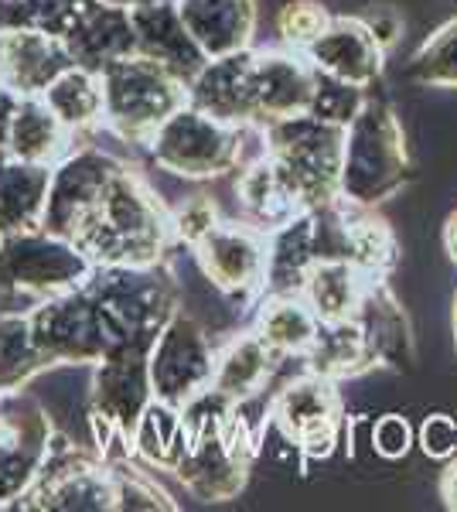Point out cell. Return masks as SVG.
Listing matches in <instances>:
<instances>
[{
    "label": "cell",
    "mask_w": 457,
    "mask_h": 512,
    "mask_svg": "<svg viewBox=\"0 0 457 512\" xmlns=\"http://www.w3.org/2000/svg\"><path fill=\"white\" fill-rule=\"evenodd\" d=\"M304 55L324 76L372 89L382 79L386 48L365 28L362 18H331L328 28L304 48Z\"/></svg>",
    "instance_id": "obj_19"
},
{
    "label": "cell",
    "mask_w": 457,
    "mask_h": 512,
    "mask_svg": "<svg viewBox=\"0 0 457 512\" xmlns=\"http://www.w3.org/2000/svg\"><path fill=\"white\" fill-rule=\"evenodd\" d=\"M178 11L209 59L253 48L256 0H178Z\"/></svg>",
    "instance_id": "obj_23"
},
{
    "label": "cell",
    "mask_w": 457,
    "mask_h": 512,
    "mask_svg": "<svg viewBox=\"0 0 457 512\" xmlns=\"http://www.w3.org/2000/svg\"><path fill=\"white\" fill-rule=\"evenodd\" d=\"M113 509L127 512V509H178L171 502V495L161 489L147 472H137V468H113Z\"/></svg>",
    "instance_id": "obj_37"
},
{
    "label": "cell",
    "mask_w": 457,
    "mask_h": 512,
    "mask_svg": "<svg viewBox=\"0 0 457 512\" xmlns=\"http://www.w3.org/2000/svg\"><path fill=\"white\" fill-rule=\"evenodd\" d=\"M304 369L314 376H324L331 383L338 379H355L376 366L359 318L348 321H321L311 349L304 352Z\"/></svg>",
    "instance_id": "obj_27"
},
{
    "label": "cell",
    "mask_w": 457,
    "mask_h": 512,
    "mask_svg": "<svg viewBox=\"0 0 457 512\" xmlns=\"http://www.w3.org/2000/svg\"><path fill=\"white\" fill-rule=\"evenodd\" d=\"M123 161L116 154L103 151L99 144H76L62 161L52 168V185H48L45 219L41 226L55 236H65L76 243L86 222L93 219L99 198L113 181Z\"/></svg>",
    "instance_id": "obj_15"
},
{
    "label": "cell",
    "mask_w": 457,
    "mask_h": 512,
    "mask_svg": "<svg viewBox=\"0 0 457 512\" xmlns=\"http://www.w3.org/2000/svg\"><path fill=\"white\" fill-rule=\"evenodd\" d=\"M410 79L430 89H457V18L423 41L410 62Z\"/></svg>",
    "instance_id": "obj_34"
},
{
    "label": "cell",
    "mask_w": 457,
    "mask_h": 512,
    "mask_svg": "<svg viewBox=\"0 0 457 512\" xmlns=\"http://www.w3.org/2000/svg\"><path fill=\"white\" fill-rule=\"evenodd\" d=\"M31 315V328H35V342L41 355H45L48 369L52 366H89L93 369L106 355V335L103 321H99L96 297L89 284L72 287L65 294L45 297Z\"/></svg>",
    "instance_id": "obj_13"
},
{
    "label": "cell",
    "mask_w": 457,
    "mask_h": 512,
    "mask_svg": "<svg viewBox=\"0 0 457 512\" xmlns=\"http://www.w3.org/2000/svg\"><path fill=\"white\" fill-rule=\"evenodd\" d=\"M331 24V14L321 0H287L277 11V31L280 41L294 52H304L314 38Z\"/></svg>",
    "instance_id": "obj_36"
},
{
    "label": "cell",
    "mask_w": 457,
    "mask_h": 512,
    "mask_svg": "<svg viewBox=\"0 0 457 512\" xmlns=\"http://www.w3.org/2000/svg\"><path fill=\"white\" fill-rule=\"evenodd\" d=\"M151 349L154 345H123L106 352L93 366L89 379V427H93V448L110 454V444H127L140 414L154 400L151 386Z\"/></svg>",
    "instance_id": "obj_7"
},
{
    "label": "cell",
    "mask_w": 457,
    "mask_h": 512,
    "mask_svg": "<svg viewBox=\"0 0 457 512\" xmlns=\"http://www.w3.org/2000/svg\"><path fill=\"white\" fill-rule=\"evenodd\" d=\"M444 250H447V256H451V263L457 267V209L447 216V222H444Z\"/></svg>",
    "instance_id": "obj_46"
},
{
    "label": "cell",
    "mask_w": 457,
    "mask_h": 512,
    "mask_svg": "<svg viewBox=\"0 0 457 512\" xmlns=\"http://www.w3.org/2000/svg\"><path fill=\"white\" fill-rule=\"evenodd\" d=\"M454 352H457V294H454Z\"/></svg>",
    "instance_id": "obj_48"
},
{
    "label": "cell",
    "mask_w": 457,
    "mask_h": 512,
    "mask_svg": "<svg viewBox=\"0 0 457 512\" xmlns=\"http://www.w3.org/2000/svg\"><path fill=\"white\" fill-rule=\"evenodd\" d=\"M69 48L72 62L86 72H103L113 62H123L130 55H137V35H134V18L123 7L96 4L89 7V14L62 41Z\"/></svg>",
    "instance_id": "obj_22"
},
{
    "label": "cell",
    "mask_w": 457,
    "mask_h": 512,
    "mask_svg": "<svg viewBox=\"0 0 457 512\" xmlns=\"http://www.w3.org/2000/svg\"><path fill=\"white\" fill-rule=\"evenodd\" d=\"M440 499L444 506L457 512V454L451 461H444V472H440Z\"/></svg>",
    "instance_id": "obj_45"
},
{
    "label": "cell",
    "mask_w": 457,
    "mask_h": 512,
    "mask_svg": "<svg viewBox=\"0 0 457 512\" xmlns=\"http://www.w3.org/2000/svg\"><path fill=\"white\" fill-rule=\"evenodd\" d=\"M191 444L185 414L164 400H151L130 434V454L161 472H174Z\"/></svg>",
    "instance_id": "obj_30"
},
{
    "label": "cell",
    "mask_w": 457,
    "mask_h": 512,
    "mask_svg": "<svg viewBox=\"0 0 457 512\" xmlns=\"http://www.w3.org/2000/svg\"><path fill=\"white\" fill-rule=\"evenodd\" d=\"M314 65L304 52L294 48H270L256 52L253 62V106L256 127H267L273 120H287L311 110L314 96Z\"/></svg>",
    "instance_id": "obj_18"
},
{
    "label": "cell",
    "mask_w": 457,
    "mask_h": 512,
    "mask_svg": "<svg viewBox=\"0 0 457 512\" xmlns=\"http://www.w3.org/2000/svg\"><path fill=\"white\" fill-rule=\"evenodd\" d=\"M219 209L209 195H191L185 198V205L171 212V236H174V246H188L195 250L205 236L219 226Z\"/></svg>",
    "instance_id": "obj_38"
},
{
    "label": "cell",
    "mask_w": 457,
    "mask_h": 512,
    "mask_svg": "<svg viewBox=\"0 0 457 512\" xmlns=\"http://www.w3.org/2000/svg\"><path fill=\"white\" fill-rule=\"evenodd\" d=\"M376 89V86H372ZM345 130L338 198L355 209H376L410 181V151L403 123L386 93H372Z\"/></svg>",
    "instance_id": "obj_2"
},
{
    "label": "cell",
    "mask_w": 457,
    "mask_h": 512,
    "mask_svg": "<svg viewBox=\"0 0 457 512\" xmlns=\"http://www.w3.org/2000/svg\"><path fill=\"white\" fill-rule=\"evenodd\" d=\"M191 444L174 475L188 495L202 502H229L246 489L249 461L256 454V431L236 407L226 420L188 431Z\"/></svg>",
    "instance_id": "obj_8"
},
{
    "label": "cell",
    "mask_w": 457,
    "mask_h": 512,
    "mask_svg": "<svg viewBox=\"0 0 457 512\" xmlns=\"http://www.w3.org/2000/svg\"><path fill=\"white\" fill-rule=\"evenodd\" d=\"M38 4H41V31L65 41V35L86 18L96 0H38Z\"/></svg>",
    "instance_id": "obj_41"
},
{
    "label": "cell",
    "mask_w": 457,
    "mask_h": 512,
    "mask_svg": "<svg viewBox=\"0 0 457 512\" xmlns=\"http://www.w3.org/2000/svg\"><path fill=\"white\" fill-rule=\"evenodd\" d=\"M314 263H318V253H314V219H311V209H307L301 216L284 222V226H277L273 233H267L263 297L301 294Z\"/></svg>",
    "instance_id": "obj_25"
},
{
    "label": "cell",
    "mask_w": 457,
    "mask_h": 512,
    "mask_svg": "<svg viewBox=\"0 0 457 512\" xmlns=\"http://www.w3.org/2000/svg\"><path fill=\"white\" fill-rule=\"evenodd\" d=\"M48 185H52L48 164L0 158V236L41 226Z\"/></svg>",
    "instance_id": "obj_28"
},
{
    "label": "cell",
    "mask_w": 457,
    "mask_h": 512,
    "mask_svg": "<svg viewBox=\"0 0 457 512\" xmlns=\"http://www.w3.org/2000/svg\"><path fill=\"white\" fill-rule=\"evenodd\" d=\"M260 130L267 154L290 175L307 209L335 202L348 127L324 123L311 113H297L287 120H273Z\"/></svg>",
    "instance_id": "obj_6"
},
{
    "label": "cell",
    "mask_w": 457,
    "mask_h": 512,
    "mask_svg": "<svg viewBox=\"0 0 457 512\" xmlns=\"http://www.w3.org/2000/svg\"><path fill=\"white\" fill-rule=\"evenodd\" d=\"M355 318H359L362 332L369 338V349H372L376 366H389V369L413 366L417 345H413L410 318H406L400 297L393 294V287H389L386 280H372Z\"/></svg>",
    "instance_id": "obj_24"
},
{
    "label": "cell",
    "mask_w": 457,
    "mask_h": 512,
    "mask_svg": "<svg viewBox=\"0 0 457 512\" xmlns=\"http://www.w3.org/2000/svg\"><path fill=\"white\" fill-rule=\"evenodd\" d=\"M96 263L79 243L48 233L45 226L0 236V294L4 297H45L82 287L93 277Z\"/></svg>",
    "instance_id": "obj_5"
},
{
    "label": "cell",
    "mask_w": 457,
    "mask_h": 512,
    "mask_svg": "<svg viewBox=\"0 0 457 512\" xmlns=\"http://www.w3.org/2000/svg\"><path fill=\"white\" fill-rule=\"evenodd\" d=\"M246 137L249 127H232L185 103L154 130L144 151L151 154L154 168L174 178L212 181L232 175L246 161Z\"/></svg>",
    "instance_id": "obj_4"
},
{
    "label": "cell",
    "mask_w": 457,
    "mask_h": 512,
    "mask_svg": "<svg viewBox=\"0 0 457 512\" xmlns=\"http://www.w3.org/2000/svg\"><path fill=\"white\" fill-rule=\"evenodd\" d=\"M359 18H362L365 28L376 35V41H379L382 48H386V52L396 45V38L403 35V18L393 11V7H369V11L359 14Z\"/></svg>",
    "instance_id": "obj_43"
},
{
    "label": "cell",
    "mask_w": 457,
    "mask_h": 512,
    "mask_svg": "<svg viewBox=\"0 0 457 512\" xmlns=\"http://www.w3.org/2000/svg\"><path fill=\"white\" fill-rule=\"evenodd\" d=\"M318 325H321L318 315H314L311 304H307L301 294L263 297V301L256 304L253 332L284 362L304 359V352L311 349L314 335H318Z\"/></svg>",
    "instance_id": "obj_29"
},
{
    "label": "cell",
    "mask_w": 457,
    "mask_h": 512,
    "mask_svg": "<svg viewBox=\"0 0 457 512\" xmlns=\"http://www.w3.org/2000/svg\"><path fill=\"white\" fill-rule=\"evenodd\" d=\"M14 509H58V512H110L113 509V465L96 448H79L55 434L24 499Z\"/></svg>",
    "instance_id": "obj_9"
},
{
    "label": "cell",
    "mask_w": 457,
    "mask_h": 512,
    "mask_svg": "<svg viewBox=\"0 0 457 512\" xmlns=\"http://www.w3.org/2000/svg\"><path fill=\"white\" fill-rule=\"evenodd\" d=\"M76 140L79 137L55 117L45 99L21 96L18 110H14V120H11V130H7V158L55 168V164L76 147Z\"/></svg>",
    "instance_id": "obj_26"
},
{
    "label": "cell",
    "mask_w": 457,
    "mask_h": 512,
    "mask_svg": "<svg viewBox=\"0 0 457 512\" xmlns=\"http://www.w3.org/2000/svg\"><path fill=\"white\" fill-rule=\"evenodd\" d=\"M215 355H219V345L209 335V328L195 315L178 308L151 349L154 400L185 410L198 393L212 386Z\"/></svg>",
    "instance_id": "obj_10"
},
{
    "label": "cell",
    "mask_w": 457,
    "mask_h": 512,
    "mask_svg": "<svg viewBox=\"0 0 457 512\" xmlns=\"http://www.w3.org/2000/svg\"><path fill=\"white\" fill-rule=\"evenodd\" d=\"M205 284L219 291L232 308L260 304L267 274V233L243 219H222L202 243L191 250Z\"/></svg>",
    "instance_id": "obj_12"
},
{
    "label": "cell",
    "mask_w": 457,
    "mask_h": 512,
    "mask_svg": "<svg viewBox=\"0 0 457 512\" xmlns=\"http://www.w3.org/2000/svg\"><path fill=\"white\" fill-rule=\"evenodd\" d=\"M413 424L403 414H382L379 420H372L369 444L382 461H400L413 448Z\"/></svg>",
    "instance_id": "obj_39"
},
{
    "label": "cell",
    "mask_w": 457,
    "mask_h": 512,
    "mask_svg": "<svg viewBox=\"0 0 457 512\" xmlns=\"http://www.w3.org/2000/svg\"><path fill=\"white\" fill-rule=\"evenodd\" d=\"M41 99L52 106L55 117L76 137L93 134V130L103 127V82H99L96 72L69 65V69L41 93Z\"/></svg>",
    "instance_id": "obj_32"
},
{
    "label": "cell",
    "mask_w": 457,
    "mask_h": 512,
    "mask_svg": "<svg viewBox=\"0 0 457 512\" xmlns=\"http://www.w3.org/2000/svg\"><path fill=\"white\" fill-rule=\"evenodd\" d=\"M99 4L123 7V11H137V7H144V4H154V0H99Z\"/></svg>",
    "instance_id": "obj_47"
},
{
    "label": "cell",
    "mask_w": 457,
    "mask_h": 512,
    "mask_svg": "<svg viewBox=\"0 0 457 512\" xmlns=\"http://www.w3.org/2000/svg\"><path fill=\"white\" fill-rule=\"evenodd\" d=\"M365 99H369V89L352 86V82H342L335 76H324V72H318V76H314L311 110L307 113L324 120V123H335V127H348V123L362 113Z\"/></svg>",
    "instance_id": "obj_35"
},
{
    "label": "cell",
    "mask_w": 457,
    "mask_h": 512,
    "mask_svg": "<svg viewBox=\"0 0 457 512\" xmlns=\"http://www.w3.org/2000/svg\"><path fill=\"white\" fill-rule=\"evenodd\" d=\"M76 243L96 267H154L174 246L171 212L144 178L123 161Z\"/></svg>",
    "instance_id": "obj_1"
},
{
    "label": "cell",
    "mask_w": 457,
    "mask_h": 512,
    "mask_svg": "<svg viewBox=\"0 0 457 512\" xmlns=\"http://www.w3.org/2000/svg\"><path fill=\"white\" fill-rule=\"evenodd\" d=\"M18 103H21V93H14L11 86L0 82V158H7V130H11Z\"/></svg>",
    "instance_id": "obj_44"
},
{
    "label": "cell",
    "mask_w": 457,
    "mask_h": 512,
    "mask_svg": "<svg viewBox=\"0 0 457 512\" xmlns=\"http://www.w3.org/2000/svg\"><path fill=\"white\" fill-rule=\"evenodd\" d=\"M270 420L307 461H324L342 437V396L331 379L301 369L270 400Z\"/></svg>",
    "instance_id": "obj_11"
},
{
    "label": "cell",
    "mask_w": 457,
    "mask_h": 512,
    "mask_svg": "<svg viewBox=\"0 0 457 512\" xmlns=\"http://www.w3.org/2000/svg\"><path fill=\"white\" fill-rule=\"evenodd\" d=\"M134 18V35H137V55L151 59L157 65L178 76L181 82L195 79V72L209 62V55L198 48V41L191 38V31L181 21L178 0H154L137 11H130Z\"/></svg>",
    "instance_id": "obj_20"
},
{
    "label": "cell",
    "mask_w": 457,
    "mask_h": 512,
    "mask_svg": "<svg viewBox=\"0 0 457 512\" xmlns=\"http://www.w3.org/2000/svg\"><path fill=\"white\" fill-rule=\"evenodd\" d=\"M417 444L427 458L451 461L457 454V420L451 414H427L417 431Z\"/></svg>",
    "instance_id": "obj_40"
},
{
    "label": "cell",
    "mask_w": 457,
    "mask_h": 512,
    "mask_svg": "<svg viewBox=\"0 0 457 512\" xmlns=\"http://www.w3.org/2000/svg\"><path fill=\"white\" fill-rule=\"evenodd\" d=\"M48 373V362L35 342L28 311L0 315V393H18Z\"/></svg>",
    "instance_id": "obj_33"
},
{
    "label": "cell",
    "mask_w": 457,
    "mask_h": 512,
    "mask_svg": "<svg viewBox=\"0 0 457 512\" xmlns=\"http://www.w3.org/2000/svg\"><path fill=\"white\" fill-rule=\"evenodd\" d=\"M52 437V417L35 396L0 393V509H14L35 485Z\"/></svg>",
    "instance_id": "obj_14"
},
{
    "label": "cell",
    "mask_w": 457,
    "mask_h": 512,
    "mask_svg": "<svg viewBox=\"0 0 457 512\" xmlns=\"http://www.w3.org/2000/svg\"><path fill=\"white\" fill-rule=\"evenodd\" d=\"M103 82V130L123 144L147 147L154 130L188 103L185 82L144 55H130L99 72Z\"/></svg>",
    "instance_id": "obj_3"
},
{
    "label": "cell",
    "mask_w": 457,
    "mask_h": 512,
    "mask_svg": "<svg viewBox=\"0 0 457 512\" xmlns=\"http://www.w3.org/2000/svg\"><path fill=\"white\" fill-rule=\"evenodd\" d=\"M280 369H284V359L273 355L270 345L249 328V332L232 335L226 345H219L212 390H219L226 400L246 407V403H253L256 396L270 390Z\"/></svg>",
    "instance_id": "obj_21"
},
{
    "label": "cell",
    "mask_w": 457,
    "mask_h": 512,
    "mask_svg": "<svg viewBox=\"0 0 457 512\" xmlns=\"http://www.w3.org/2000/svg\"><path fill=\"white\" fill-rule=\"evenodd\" d=\"M253 62L256 48L209 59L185 86V96L195 110L209 117L232 123V127H256L253 106Z\"/></svg>",
    "instance_id": "obj_17"
},
{
    "label": "cell",
    "mask_w": 457,
    "mask_h": 512,
    "mask_svg": "<svg viewBox=\"0 0 457 512\" xmlns=\"http://www.w3.org/2000/svg\"><path fill=\"white\" fill-rule=\"evenodd\" d=\"M232 175H236L232 192H236L239 219L256 226L260 233H273L277 226H284V222L307 212L297 185L290 181L287 171L270 158L267 147H263L260 154H253V158H246Z\"/></svg>",
    "instance_id": "obj_16"
},
{
    "label": "cell",
    "mask_w": 457,
    "mask_h": 512,
    "mask_svg": "<svg viewBox=\"0 0 457 512\" xmlns=\"http://www.w3.org/2000/svg\"><path fill=\"white\" fill-rule=\"evenodd\" d=\"M372 280L359 267L345 260H321L314 263L301 297L311 304L318 321H348L359 315L362 297L369 291Z\"/></svg>",
    "instance_id": "obj_31"
},
{
    "label": "cell",
    "mask_w": 457,
    "mask_h": 512,
    "mask_svg": "<svg viewBox=\"0 0 457 512\" xmlns=\"http://www.w3.org/2000/svg\"><path fill=\"white\" fill-rule=\"evenodd\" d=\"M18 31H41L38 0H0V35H18Z\"/></svg>",
    "instance_id": "obj_42"
}]
</instances>
